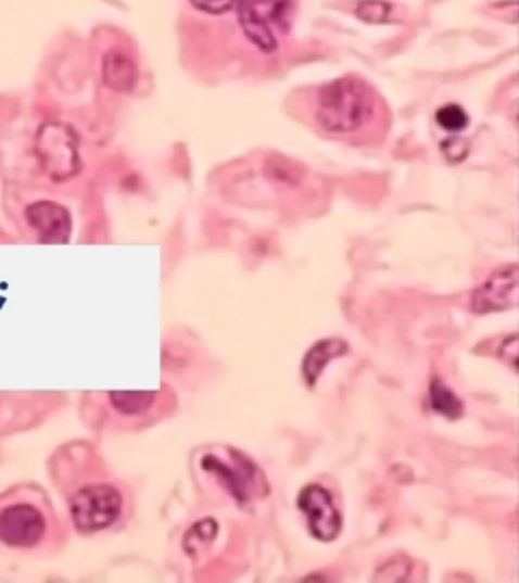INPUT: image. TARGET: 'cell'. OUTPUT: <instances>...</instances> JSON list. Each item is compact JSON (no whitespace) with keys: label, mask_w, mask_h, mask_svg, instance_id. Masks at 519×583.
I'll return each mask as SVG.
<instances>
[{"label":"cell","mask_w":519,"mask_h":583,"mask_svg":"<svg viewBox=\"0 0 519 583\" xmlns=\"http://www.w3.org/2000/svg\"><path fill=\"white\" fill-rule=\"evenodd\" d=\"M355 15L359 21L369 25H388L397 23L396 4L388 0H362L355 9Z\"/></svg>","instance_id":"15"},{"label":"cell","mask_w":519,"mask_h":583,"mask_svg":"<svg viewBox=\"0 0 519 583\" xmlns=\"http://www.w3.org/2000/svg\"><path fill=\"white\" fill-rule=\"evenodd\" d=\"M228 458L217 454H205L201 458V468L219 480V484L228 491L240 505H248L256 496L268 494V480L256 464L238 449H228Z\"/></svg>","instance_id":"3"},{"label":"cell","mask_w":519,"mask_h":583,"mask_svg":"<svg viewBox=\"0 0 519 583\" xmlns=\"http://www.w3.org/2000/svg\"><path fill=\"white\" fill-rule=\"evenodd\" d=\"M219 533V524L212 517H205L198 523L193 524L183 538L185 554L193 559H198L199 555L205 554L207 547L214 543L215 537Z\"/></svg>","instance_id":"12"},{"label":"cell","mask_w":519,"mask_h":583,"mask_svg":"<svg viewBox=\"0 0 519 583\" xmlns=\"http://www.w3.org/2000/svg\"><path fill=\"white\" fill-rule=\"evenodd\" d=\"M296 505L305 515L311 535L325 543H331L341 535L343 519L336 507L331 493L321 484H306L296 496Z\"/></svg>","instance_id":"6"},{"label":"cell","mask_w":519,"mask_h":583,"mask_svg":"<svg viewBox=\"0 0 519 583\" xmlns=\"http://www.w3.org/2000/svg\"><path fill=\"white\" fill-rule=\"evenodd\" d=\"M347 351H350V344L343 339H322L313 344L303 359V379L306 385L311 389L315 388L317 381L321 379L322 371L327 369V365L331 360L343 357Z\"/></svg>","instance_id":"10"},{"label":"cell","mask_w":519,"mask_h":583,"mask_svg":"<svg viewBox=\"0 0 519 583\" xmlns=\"http://www.w3.org/2000/svg\"><path fill=\"white\" fill-rule=\"evenodd\" d=\"M102 77L110 90L128 93L135 90L138 81L137 61L124 51H110L102 61Z\"/></svg>","instance_id":"11"},{"label":"cell","mask_w":519,"mask_h":583,"mask_svg":"<svg viewBox=\"0 0 519 583\" xmlns=\"http://www.w3.org/2000/svg\"><path fill=\"white\" fill-rule=\"evenodd\" d=\"M410 571H413V561L404 555H397L378 569L374 580L376 582H404L410 578Z\"/></svg>","instance_id":"17"},{"label":"cell","mask_w":519,"mask_h":583,"mask_svg":"<svg viewBox=\"0 0 519 583\" xmlns=\"http://www.w3.org/2000/svg\"><path fill=\"white\" fill-rule=\"evenodd\" d=\"M238 21L252 46L273 53L292 23V0H240Z\"/></svg>","instance_id":"2"},{"label":"cell","mask_w":519,"mask_h":583,"mask_svg":"<svg viewBox=\"0 0 519 583\" xmlns=\"http://www.w3.org/2000/svg\"><path fill=\"white\" fill-rule=\"evenodd\" d=\"M46 535V519L33 505H13L0 512V541L15 549H31Z\"/></svg>","instance_id":"8"},{"label":"cell","mask_w":519,"mask_h":583,"mask_svg":"<svg viewBox=\"0 0 519 583\" xmlns=\"http://www.w3.org/2000/svg\"><path fill=\"white\" fill-rule=\"evenodd\" d=\"M240 0H191V4L207 15H224L238 7Z\"/></svg>","instance_id":"19"},{"label":"cell","mask_w":519,"mask_h":583,"mask_svg":"<svg viewBox=\"0 0 519 583\" xmlns=\"http://www.w3.org/2000/svg\"><path fill=\"white\" fill-rule=\"evenodd\" d=\"M441 150H443L446 161H451V163H460V161H465L467 154H469V142H467L465 138H460V136H453V138H446V140H444Z\"/></svg>","instance_id":"18"},{"label":"cell","mask_w":519,"mask_h":583,"mask_svg":"<svg viewBox=\"0 0 519 583\" xmlns=\"http://www.w3.org/2000/svg\"><path fill=\"white\" fill-rule=\"evenodd\" d=\"M436 122L446 132L458 135L469 126V116L458 104H444L436 110Z\"/></svg>","instance_id":"16"},{"label":"cell","mask_w":519,"mask_h":583,"mask_svg":"<svg viewBox=\"0 0 519 583\" xmlns=\"http://www.w3.org/2000/svg\"><path fill=\"white\" fill-rule=\"evenodd\" d=\"M107 400L116 411L124 416H138L144 414L156 400L154 391H112L107 393Z\"/></svg>","instance_id":"14"},{"label":"cell","mask_w":519,"mask_h":583,"mask_svg":"<svg viewBox=\"0 0 519 583\" xmlns=\"http://www.w3.org/2000/svg\"><path fill=\"white\" fill-rule=\"evenodd\" d=\"M519 268L518 264H505L495 269L471 296V310L474 315L504 313L518 306Z\"/></svg>","instance_id":"7"},{"label":"cell","mask_w":519,"mask_h":583,"mask_svg":"<svg viewBox=\"0 0 519 583\" xmlns=\"http://www.w3.org/2000/svg\"><path fill=\"white\" fill-rule=\"evenodd\" d=\"M35 149L49 179L65 182L79 175V138L72 126L62 122H49L39 130Z\"/></svg>","instance_id":"4"},{"label":"cell","mask_w":519,"mask_h":583,"mask_svg":"<svg viewBox=\"0 0 519 583\" xmlns=\"http://www.w3.org/2000/svg\"><path fill=\"white\" fill-rule=\"evenodd\" d=\"M428 400H430L432 409L446 419L463 418V414H465V404L460 402V397L448 385H444L441 379H434L430 383Z\"/></svg>","instance_id":"13"},{"label":"cell","mask_w":519,"mask_h":583,"mask_svg":"<svg viewBox=\"0 0 519 583\" xmlns=\"http://www.w3.org/2000/svg\"><path fill=\"white\" fill-rule=\"evenodd\" d=\"M504 359L511 363V367H518V334H511L504 341Z\"/></svg>","instance_id":"20"},{"label":"cell","mask_w":519,"mask_h":583,"mask_svg":"<svg viewBox=\"0 0 519 583\" xmlns=\"http://www.w3.org/2000/svg\"><path fill=\"white\" fill-rule=\"evenodd\" d=\"M376 96L359 77H343L322 86L317 96V122L329 135H353L374 118Z\"/></svg>","instance_id":"1"},{"label":"cell","mask_w":519,"mask_h":583,"mask_svg":"<svg viewBox=\"0 0 519 583\" xmlns=\"http://www.w3.org/2000/svg\"><path fill=\"white\" fill-rule=\"evenodd\" d=\"M25 215L43 243H67L72 238V215L53 201H37Z\"/></svg>","instance_id":"9"},{"label":"cell","mask_w":519,"mask_h":583,"mask_svg":"<svg viewBox=\"0 0 519 583\" xmlns=\"http://www.w3.org/2000/svg\"><path fill=\"white\" fill-rule=\"evenodd\" d=\"M72 521L79 533H98L118 521L123 512V494L112 484L81 486L69 503Z\"/></svg>","instance_id":"5"}]
</instances>
